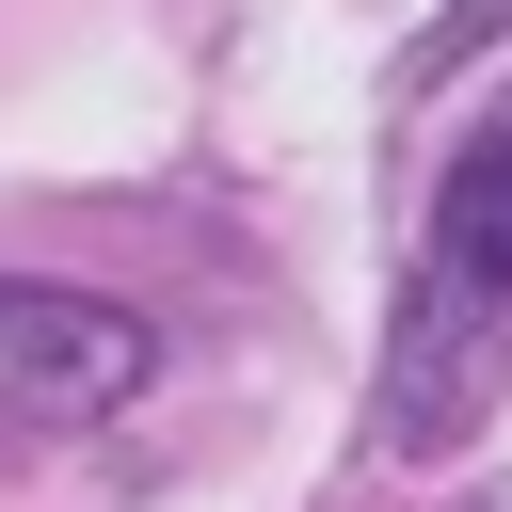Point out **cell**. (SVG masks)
<instances>
[{"label":"cell","instance_id":"obj_3","mask_svg":"<svg viewBox=\"0 0 512 512\" xmlns=\"http://www.w3.org/2000/svg\"><path fill=\"white\" fill-rule=\"evenodd\" d=\"M464 512H512V480H480V496H464Z\"/></svg>","mask_w":512,"mask_h":512},{"label":"cell","instance_id":"obj_1","mask_svg":"<svg viewBox=\"0 0 512 512\" xmlns=\"http://www.w3.org/2000/svg\"><path fill=\"white\" fill-rule=\"evenodd\" d=\"M496 320H512V112H480V128L448 144L432 272H416V320H400V368H384V448H432V432L480 400Z\"/></svg>","mask_w":512,"mask_h":512},{"label":"cell","instance_id":"obj_2","mask_svg":"<svg viewBox=\"0 0 512 512\" xmlns=\"http://www.w3.org/2000/svg\"><path fill=\"white\" fill-rule=\"evenodd\" d=\"M144 368H160V336H144L128 304L0 272V432H32V416H112Z\"/></svg>","mask_w":512,"mask_h":512}]
</instances>
